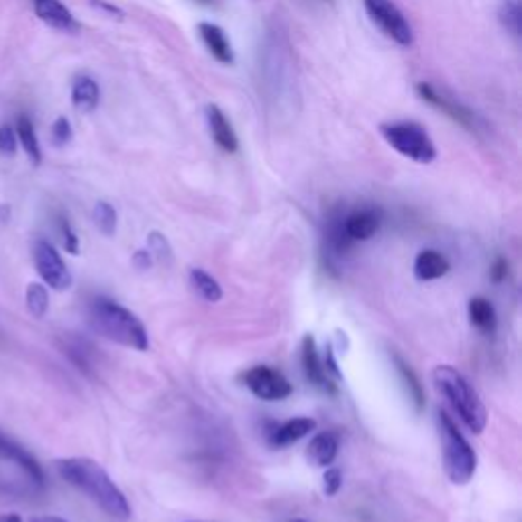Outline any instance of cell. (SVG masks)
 I'll use <instances>...</instances> for the list:
<instances>
[{
	"instance_id": "39",
	"label": "cell",
	"mask_w": 522,
	"mask_h": 522,
	"mask_svg": "<svg viewBox=\"0 0 522 522\" xmlns=\"http://www.w3.org/2000/svg\"><path fill=\"white\" fill-rule=\"evenodd\" d=\"M204 3H208V0H204Z\"/></svg>"
},
{
	"instance_id": "19",
	"label": "cell",
	"mask_w": 522,
	"mask_h": 522,
	"mask_svg": "<svg viewBox=\"0 0 522 522\" xmlns=\"http://www.w3.org/2000/svg\"><path fill=\"white\" fill-rule=\"evenodd\" d=\"M100 102V86L90 76H78L71 84V104L74 109L84 112H94Z\"/></svg>"
},
{
	"instance_id": "12",
	"label": "cell",
	"mask_w": 522,
	"mask_h": 522,
	"mask_svg": "<svg viewBox=\"0 0 522 522\" xmlns=\"http://www.w3.org/2000/svg\"><path fill=\"white\" fill-rule=\"evenodd\" d=\"M33 9L39 21H43L47 27L55 31H63V33H76L80 29L74 14L62 0H33Z\"/></svg>"
},
{
	"instance_id": "16",
	"label": "cell",
	"mask_w": 522,
	"mask_h": 522,
	"mask_svg": "<svg viewBox=\"0 0 522 522\" xmlns=\"http://www.w3.org/2000/svg\"><path fill=\"white\" fill-rule=\"evenodd\" d=\"M317 429V421L308 419V416H299V419H290L282 424L274 427L270 432V445L271 447H288L299 443L300 439L310 435Z\"/></svg>"
},
{
	"instance_id": "32",
	"label": "cell",
	"mask_w": 522,
	"mask_h": 522,
	"mask_svg": "<svg viewBox=\"0 0 522 522\" xmlns=\"http://www.w3.org/2000/svg\"><path fill=\"white\" fill-rule=\"evenodd\" d=\"M154 257H151V253L147 252V249H138V252L133 253V266L141 270V271H146L149 270L151 266H154Z\"/></svg>"
},
{
	"instance_id": "3",
	"label": "cell",
	"mask_w": 522,
	"mask_h": 522,
	"mask_svg": "<svg viewBox=\"0 0 522 522\" xmlns=\"http://www.w3.org/2000/svg\"><path fill=\"white\" fill-rule=\"evenodd\" d=\"M432 384L473 435L484 432L488 424L486 406L481 403L476 388L460 369H455L453 365H437L432 369Z\"/></svg>"
},
{
	"instance_id": "13",
	"label": "cell",
	"mask_w": 522,
	"mask_h": 522,
	"mask_svg": "<svg viewBox=\"0 0 522 522\" xmlns=\"http://www.w3.org/2000/svg\"><path fill=\"white\" fill-rule=\"evenodd\" d=\"M0 460L17 463L19 468L27 473L31 481H35L37 486L43 484V470L42 465L37 463V460L31 455L25 447H21L17 441H13L11 437H6L3 431H0Z\"/></svg>"
},
{
	"instance_id": "18",
	"label": "cell",
	"mask_w": 522,
	"mask_h": 522,
	"mask_svg": "<svg viewBox=\"0 0 522 522\" xmlns=\"http://www.w3.org/2000/svg\"><path fill=\"white\" fill-rule=\"evenodd\" d=\"M449 270H451V263L435 249H422L414 260V278L421 282H432V280L443 278Z\"/></svg>"
},
{
	"instance_id": "23",
	"label": "cell",
	"mask_w": 522,
	"mask_h": 522,
	"mask_svg": "<svg viewBox=\"0 0 522 522\" xmlns=\"http://www.w3.org/2000/svg\"><path fill=\"white\" fill-rule=\"evenodd\" d=\"M498 19H500L502 27L508 31L510 35H522V6L520 0H502L500 9H498Z\"/></svg>"
},
{
	"instance_id": "31",
	"label": "cell",
	"mask_w": 522,
	"mask_h": 522,
	"mask_svg": "<svg viewBox=\"0 0 522 522\" xmlns=\"http://www.w3.org/2000/svg\"><path fill=\"white\" fill-rule=\"evenodd\" d=\"M343 486V473L337 468H327L323 476V492L327 496H337Z\"/></svg>"
},
{
	"instance_id": "29",
	"label": "cell",
	"mask_w": 522,
	"mask_h": 522,
	"mask_svg": "<svg viewBox=\"0 0 522 522\" xmlns=\"http://www.w3.org/2000/svg\"><path fill=\"white\" fill-rule=\"evenodd\" d=\"M74 138V131H71V125L66 117H58L52 125V143L58 147H66L68 143Z\"/></svg>"
},
{
	"instance_id": "4",
	"label": "cell",
	"mask_w": 522,
	"mask_h": 522,
	"mask_svg": "<svg viewBox=\"0 0 522 522\" xmlns=\"http://www.w3.org/2000/svg\"><path fill=\"white\" fill-rule=\"evenodd\" d=\"M437 431L443 451V470L449 481L455 486L470 484L478 470V455L468 439L461 435L460 427L445 411L437 413Z\"/></svg>"
},
{
	"instance_id": "6",
	"label": "cell",
	"mask_w": 522,
	"mask_h": 522,
	"mask_svg": "<svg viewBox=\"0 0 522 522\" xmlns=\"http://www.w3.org/2000/svg\"><path fill=\"white\" fill-rule=\"evenodd\" d=\"M364 6L367 17L385 37L403 47H411L414 43L413 25L392 0H364Z\"/></svg>"
},
{
	"instance_id": "38",
	"label": "cell",
	"mask_w": 522,
	"mask_h": 522,
	"mask_svg": "<svg viewBox=\"0 0 522 522\" xmlns=\"http://www.w3.org/2000/svg\"><path fill=\"white\" fill-rule=\"evenodd\" d=\"M192 522H203V520H192Z\"/></svg>"
},
{
	"instance_id": "11",
	"label": "cell",
	"mask_w": 522,
	"mask_h": 522,
	"mask_svg": "<svg viewBox=\"0 0 522 522\" xmlns=\"http://www.w3.org/2000/svg\"><path fill=\"white\" fill-rule=\"evenodd\" d=\"M382 227V211L380 208H359L347 216H343V229L347 237L356 241H369Z\"/></svg>"
},
{
	"instance_id": "9",
	"label": "cell",
	"mask_w": 522,
	"mask_h": 522,
	"mask_svg": "<svg viewBox=\"0 0 522 522\" xmlns=\"http://www.w3.org/2000/svg\"><path fill=\"white\" fill-rule=\"evenodd\" d=\"M416 92H419V96L424 102H429L435 109L443 110L447 117H451L453 120H457V123H460L461 127L471 128V131H476L478 128V123H479L478 115H473V112L468 107H463L461 102H457L453 99H447V96L443 92H439L435 86H431L429 82H419L416 84Z\"/></svg>"
},
{
	"instance_id": "8",
	"label": "cell",
	"mask_w": 522,
	"mask_h": 522,
	"mask_svg": "<svg viewBox=\"0 0 522 522\" xmlns=\"http://www.w3.org/2000/svg\"><path fill=\"white\" fill-rule=\"evenodd\" d=\"M243 384L255 398L266 400V403H280V400H286L294 390L292 384L288 382V377L282 372L271 369L268 365H255L252 369H247L243 375Z\"/></svg>"
},
{
	"instance_id": "33",
	"label": "cell",
	"mask_w": 522,
	"mask_h": 522,
	"mask_svg": "<svg viewBox=\"0 0 522 522\" xmlns=\"http://www.w3.org/2000/svg\"><path fill=\"white\" fill-rule=\"evenodd\" d=\"M506 276H508V261H506L504 257H498L492 270H489V278H492V282L500 284Z\"/></svg>"
},
{
	"instance_id": "27",
	"label": "cell",
	"mask_w": 522,
	"mask_h": 522,
	"mask_svg": "<svg viewBox=\"0 0 522 522\" xmlns=\"http://www.w3.org/2000/svg\"><path fill=\"white\" fill-rule=\"evenodd\" d=\"M147 252L157 261H164V263L172 261V245L164 233H159V231L149 233L147 235Z\"/></svg>"
},
{
	"instance_id": "5",
	"label": "cell",
	"mask_w": 522,
	"mask_h": 522,
	"mask_svg": "<svg viewBox=\"0 0 522 522\" xmlns=\"http://www.w3.org/2000/svg\"><path fill=\"white\" fill-rule=\"evenodd\" d=\"M380 135L396 154L413 159L416 164H432L437 159V147L427 128L413 120L380 125Z\"/></svg>"
},
{
	"instance_id": "21",
	"label": "cell",
	"mask_w": 522,
	"mask_h": 522,
	"mask_svg": "<svg viewBox=\"0 0 522 522\" xmlns=\"http://www.w3.org/2000/svg\"><path fill=\"white\" fill-rule=\"evenodd\" d=\"M188 282L192 286V290H195L204 302H211V304L221 302L223 288L219 282H216V278H213L208 271L200 268H192L188 274Z\"/></svg>"
},
{
	"instance_id": "24",
	"label": "cell",
	"mask_w": 522,
	"mask_h": 522,
	"mask_svg": "<svg viewBox=\"0 0 522 522\" xmlns=\"http://www.w3.org/2000/svg\"><path fill=\"white\" fill-rule=\"evenodd\" d=\"M25 302L31 317L43 318L47 315V310H50V292H47V288L39 282L29 284Z\"/></svg>"
},
{
	"instance_id": "20",
	"label": "cell",
	"mask_w": 522,
	"mask_h": 522,
	"mask_svg": "<svg viewBox=\"0 0 522 522\" xmlns=\"http://www.w3.org/2000/svg\"><path fill=\"white\" fill-rule=\"evenodd\" d=\"M470 323L484 335H494L496 331V308L484 296H473L468 302Z\"/></svg>"
},
{
	"instance_id": "14",
	"label": "cell",
	"mask_w": 522,
	"mask_h": 522,
	"mask_svg": "<svg viewBox=\"0 0 522 522\" xmlns=\"http://www.w3.org/2000/svg\"><path fill=\"white\" fill-rule=\"evenodd\" d=\"M204 115H206V125H208V131H211L213 141L224 151V154H235V151L239 149L237 133H235V128H233L227 115L221 110V107H216V104H208Z\"/></svg>"
},
{
	"instance_id": "36",
	"label": "cell",
	"mask_w": 522,
	"mask_h": 522,
	"mask_svg": "<svg viewBox=\"0 0 522 522\" xmlns=\"http://www.w3.org/2000/svg\"><path fill=\"white\" fill-rule=\"evenodd\" d=\"M0 522H23V518L19 517V514H3V517H0Z\"/></svg>"
},
{
	"instance_id": "17",
	"label": "cell",
	"mask_w": 522,
	"mask_h": 522,
	"mask_svg": "<svg viewBox=\"0 0 522 522\" xmlns=\"http://www.w3.org/2000/svg\"><path fill=\"white\" fill-rule=\"evenodd\" d=\"M339 453V437L333 431L317 432L307 447V460L315 468H328Z\"/></svg>"
},
{
	"instance_id": "35",
	"label": "cell",
	"mask_w": 522,
	"mask_h": 522,
	"mask_svg": "<svg viewBox=\"0 0 522 522\" xmlns=\"http://www.w3.org/2000/svg\"><path fill=\"white\" fill-rule=\"evenodd\" d=\"M29 522H68V520L60 518V517H35V518H31Z\"/></svg>"
},
{
	"instance_id": "10",
	"label": "cell",
	"mask_w": 522,
	"mask_h": 522,
	"mask_svg": "<svg viewBox=\"0 0 522 522\" xmlns=\"http://www.w3.org/2000/svg\"><path fill=\"white\" fill-rule=\"evenodd\" d=\"M302 367L307 380L315 385V388L327 392V394H337V384L333 377L325 372L323 359L318 356L317 341L312 335H304L302 339Z\"/></svg>"
},
{
	"instance_id": "1",
	"label": "cell",
	"mask_w": 522,
	"mask_h": 522,
	"mask_svg": "<svg viewBox=\"0 0 522 522\" xmlns=\"http://www.w3.org/2000/svg\"><path fill=\"white\" fill-rule=\"evenodd\" d=\"M55 470L62 479L86 494L110 518L119 522L131 518V504L127 496L99 461L90 457H66V460L55 461Z\"/></svg>"
},
{
	"instance_id": "7",
	"label": "cell",
	"mask_w": 522,
	"mask_h": 522,
	"mask_svg": "<svg viewBox=\"0 0 522 522\" xmlns=\"http://www.w3.org/2000/svg\"><path fill=\"white\" fill-rule=\"evenodd\" d=\"M33 263L39 278L43 280L45 286L53 288L58 292L70 290V286L74 280H71L70 270L66 266V261L62 260V255L58 253L50 241L37 239L33 243Z\"/></svg>"
},
{
	"instance_id": "28",
	"label": "cell",
	"mask_w": 522,
	"mask_h": 522,
	"mask_svg": "<svg viewBox=\"0 0 522 522\" xmlns=\"http://www.w3.org/2000/svg\"><path fill=\"white\" fill-rule=\"evenodd\" d=\"M58 235L62 241V247L66 249L68 253H71V255L80 253V239L76 235V231L71 229L68 216H63V214L58 216Z\"/></svg>"
},
{
	"instance_id": "26",
	"label": "cell",
	"mask_w": 522,
	"mask_h": 522,
	"mask_svg": "<svg viewBox=\"0 0 522 522\" xmlns=\"http://www.w3.org/2000/svg\"><path fill=\"white\" fill-rule=\"evenodd\" d=\"M396 361V367H398V374L400 377H403V382L404 385L408 388V396L413 398V403L416 406V411H422V406H424V394H422V385L419 384V380H416V375L411 367H408L403 359L400 357H394Z\"/></svg>"
},
{
	"instance_id": "34",
	"label": "cell",
	"mask_w": 522,
	"mask_h": 522,
	"mask_svg": "<svg viewBox=\"0 0 522 522\" xmlns=\"http://www.w3.org/2000/svg\"><path fill=\"white\" fill-rule=\"evenodd\" d=\"M92 5L96 6V9L99 11H102V13H107V14H110L112 19H123L125 17V13L119 9V6H115V5H110V3H107V0H92Z\"/></svg>"
},
{
	"instance_id": "25",
	"label": "cell",
	"mask_w": 522,
	"mask_h": 522,
	"mask_svg": "<svg viewBox=\"0 0 522 522\" xmlns=\"http://www.w3.org/2000/svg\"><path fill=\"white\" fill-rule=\"evenodd\" d=\"M92 221L96 224V229H99L104 237H112L117 233V211L115 206L104 203H96L92 208Z\"/></svg>"
},
{
	"instance_id": "30",
	"label": "cell",
	"mask_w": 522,
	"mask_h": 522,
	"mask_svg": "<svg viewBox=\"0 0 522 522\" xmlns=\"http://www.w3.org/2000/svg\"><path fill=\"white\" fill-rule=\"evenodd\" d=\"M19 147L17 131L11 125H0V156H14Z\"/></svg>"
},
{
	"instance_id": "22",
	"label": "cell",
	"mask_w": 522,
	"mask_h": 522,
	"mask_svg": "<svg viewBox=\"0 0 522 522\" xmlns=\"http://www.w3.org/2000/svg\"><path fill=\"white\" fill-rule=\"evenodd\" d=\"M14 131H17L19 146L25 149V154L31 159V164H33V166L42 164V159H43L42 146H39L35 127H33V123H31V119L25 117V115H21L17 119V127H14Z\"/></svg>"
},
{
	"instance_id": "37",
	"label": "cell",
	"mask_w": 522,
	"mask_h": 522,
	"mask_svg": "<svg viewBox=\"0 0 522 522\" xmlns=\"http://www.w3.org/2000/svg\"><path fill=\"white\" fill-rule=\"evenodd\" d=\"M288 522H307V520H302V518H294V520H288Z\"/></svg>"
},
{
	"instance_id": "15",
	"label": "cell",
	"mask_w": 522,
	"mask_h": 522,
	"mask_svg": "<svg viewBox=\"0 0 522 522\" xmlns=\"http://www.w3.org/2000/svg\"><path fill=\"white\" fill-rule=\"evenodd\" d=\"M198 35L203 39L204 47L208 50V53L213 55V58L224 63V66H231L233 62H235V53H233V45L229 42L227 33H224V29L214 25V23H200L198 25Z\"/></svg>"
},
{
	"instance_id": "2",
	"label": "cell",
	"mask_w": 522,
	"mask_h": 522,
	"mask_svg": "<svg viewBox=\"0 0 522 522\" xmlns=\"http://www.w3.org/2000/svg\"><path fill=\"white\" fill-rule=\"evenodd\" d=\"M88 323L104 339L135 351L149 349V335L141 318L110 299H94L88 307Z\"/></svg>"
}]
</instances>
